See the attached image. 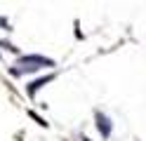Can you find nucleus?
Instances as JSON below:
<instances>
[{"label": "nucleus", "instance_id": "1", "mask_svg": "<svg viewBox=\"0 0 146 141\" xmlns=\"http://www.w3.org/2000/svg\"><path fill=\"white\" fill-rule=\"evenodd\" d=\"M42 66H52V61L45 59V56H21L17 68H12V73H29V71L42 68Z\"/></svg>", "mask_w": 146, "mask_h": 141}, {"label": "nucleus", "instance_id": "2", "mask_svg": "<svg viewBox=\"0 0 146 141\" xmlns=\"http://www.w3.org/2000/svg\"><path fill=\"white\" fill-rule=\"evenodd\" d=\"M97 120H99V127H102V132H104V134H108V120H106L104 115H97Z\"/></svg>", "mask_w": 146, "mask_h": 141}]
</instances>
